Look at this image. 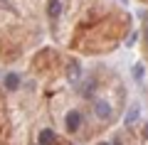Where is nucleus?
I'll list each match as a JSON object with an SVG mask.
<instances>
[{"mask_svg":"<svg viewBox=\"0 0 148 145\" xmlns=\"http://www.w3.org/2000/svg\"><path fill=\"white\" fill-rule=\"evenodd\" d=\"M64 128H67V133H77L82 128V113L79 111H69L64 116Z\"/></svg>","mask_w":148,"mask_h":145,"instance_id":"obj_1","label":"nucleus"},{"mask_svg":"<svg viewBox=\"0 0 148 145\" xmlns=\"http://www.w3.org/2000/svg\"><path fill=\"white\" fill-rule=\"evenodd\" d=\"M94 113H96V118H99V120H109V118H111V106H109V101L96 99V101H94Z\"/></svg>","mask_w":148,"mask_h":145,"instance_id":"obj_2","label":"nucleus"},{"mask_svg":"<svg viewBox=\"0 0 148 145\" xmlns=\"http://www.w3.org/2000/svg\"><path fill=\"white\" fill-rule=\"evenodd\" d=\"M3 86H5L8 91H17V88H20V76H17L15 71L5 74V79H3Z\"/></svg>","mask_w":148,"mask_h":145,"instance_id":"obj_3","label":"nucleus"},{"mask_svg":"<svg viewBox=\"0 0 148 145\" xmlns=\"http://www.w3.org/2000/svg\"><path fill=\"white\" fill-rule=\"evenodd\" d=\"M47 15L52 17V20H57V17L62 15V3H59V0H49L47 3Z\"/></svg>","mask_w":148,"mask_h":145,"instance_id":"obj_4","label":"nucleus"},{"mask_svg":"<svg viewBox=\"0 0 148 145\" xmlns=\"http://www.w3.org/2000/svg\"><path fill=\"white\" fill-rule=\"evenodd\" d=\"M52 143H54V130L49 128L40 130V145H52Z\"/></svg>","mask_w":148,"mask_h":145,"instance_id":"obj_5","label":"nucleus"},{"mask_svg":"<svg viewBox=\"0 0 148 145\" xmlns=\"http://www.w3.org/2000/svg\"><path fill=\"white\" fill-rule=\"evenodd\" d=\"M136 118H138V103H131V108H128V113H126V123L128 125L136 123Z\"/></svg>","mask_w":148,"mask_h":145,"instance_id":"obj_6","label":"nucleus"},{"mask_svg":"<svg viewBox=\"0 0 148 145\" xmlns=\"http://www.w3.org/2000/svg\"><path fill=\"white\" fill-rule=\"evenodd\" d=\"M133 79H136V81H141V79H143V67H141V64L133 67Z\"/></svg>","mask_w":148,"mask_h":145,"instance_id":"obj_7","label":"nucleus"},{"mask_svg":"<svg viewBox=\"0 0 148 145\" xmlns=\"http://www.w3.org/2000/svg\"><path fill=\"white\" fill-rule=\"evenodd\" d=\"M69 74H72V79H77V76H79V64H77V62H72V64H69Z\"/></svg>","mask_w":148,"mask_h":145,"instance_id":"obj_8","label":"nucleus"},{"mask_svg":"<svg viewBox=\"0 0 148 145\" xmlns=\"http://www.w3.org/2000/svg\"><path fill=\"white\" fill-rule=\"evenodd\" d=\"M143 138L148 140V123H146V128H143Z\"/></svg>","mask_w":148,"mask_h":145,"instance_id":"obj_9","label":"nucleus"},{"mask_svg":"<svg viewBox=\"0 0 148 145\" xmlns=\"http://www.w3.org/2000/svg\"><path fill=\"white\" fill-rule=\"evenodd\" d=\"M146 42H148V25H146Z\"/></svg>","mask_w":148,"mask_h":145,"instance_id":"obj_10","label":"nucleus"},{"mask_svg":"<svg viewBox=\"0 0 148 145\" xmlns=\"http://www.w3.org/2000/svg\"><path fill=\"white\" fill-rule=\"evenodd\" d=\"M111 145H121V143H119V140H114V143H111Z\"/></svg>","mask_w":148,"mask_h":145,"instance_id":"obj_11","label":"nucleus"},{"mask_svg":"<svg viewBox=\"0 0 148 145\" xmlns=\"http://www.w3.org/2000/svg\"><path fill=\"white\" fill-rule=\"evenodd\" d=\"M96 145H111V143H96Z\"/></svg>","mask_w":148,"mask_h":145,"instance_id":"obj_12","label":"nucleus"}]
</instances>
